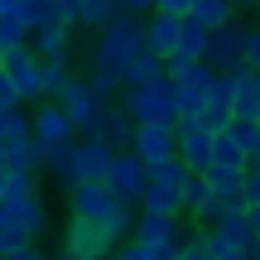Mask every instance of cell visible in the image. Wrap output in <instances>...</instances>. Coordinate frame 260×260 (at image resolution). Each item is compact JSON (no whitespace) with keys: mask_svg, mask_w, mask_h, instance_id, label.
Here are the masks:
<instances>
[{"mask_svg":"<svg viewBox=\"0 0 260 260\" xmlns=\"http://www.w3.org/2000/svg\"><path fill=\"white\" fill-rule=\"evenodd\" d=\"M24 44H29V29L19 24V19L0 15V53H15V48H24Z\"/></svg>","mask_w":260,"mask_h":260,"instance_id":"f546056e","label":"cell"},{"mask_svg":"<svg viewBox=\"0 0 260 260\" xmlns=\"http://www.w3.org/2000/svg\"><path fill=\"white\" fill-rule=\"evenodd\" d=\"M178 29H183V19L159 15V10H154V15L145 19V48H149L154 58H169V53L178 48Z\"/></svg>","mask_w":260,"mask_h":260,"instance_id":"44dd1931","label":"cell"},{"mask_svg":"<svg viewBox=\"0 0 260 260\" xmlns=\"http://www.w3.org/2000/svg\"><path fill=\"white\" fill-rule=\"evenodd\" d=\"M29 130H34V140L39 145H73V121L63 116V106L58 102H44V106H34V116H29Z\"/></svg>","mask_w":260,"mask_h":260,"instance_id":"9a60e30c","label":"cell"},{"mask_svg":"<svg viewBox=\"0 0 260 260\" xmlns=\"http://www.w3.org/2000/svg\"><path fill=\"white\" fill-rule=\"evenodd\" d=\"M24 198H39V174H5L0 203H24Z\"/></svg>","mask_w":260,"mask_h":260,"instance_id":"f1b7e54d","label":"cell"},{"mask_svg":"<svg viewBox=\"0 0 260 260\" xmlns=\"http://www.w3.org/2000/svg\"><path fill=\"white\" fill-rule=\"evenodd\" d=\"M116 10H121V0H82V24L102 29L106 19H116Z\"/></svg>","mask_w":260,"mask_h":260,"instance_id":"4dcf8cb0","label":"cell"},{"mask_svg":"<svg viewBox=\"0 0 260 260\" xmlns=\"http://www.w3.org/2000/svg\"><path fill=\"white\" fill-rule=\"evenodd\" d=\"M130 154H135L145 169L164 164V159H174V154H178V130H174V125H135Z\"/></svg>","mask_w":260,"mask_h":260,"instance_id":"5bb4252c","label":"cell"},{"mask_svg":"<svg viewBox=\"0 0 260 260\" xmlns=\"http://www.w3.org/2000/svg\"><path fill=\"white\" fill-rule=\"evenodd\" d=\"M212 164H217V169H246V164H251V154H246L232 135L217 130V140H212Z\"/></svg>","mask_w":260,"mask_h":260,"instance_id":"83f0119b","label":"cell"},{"mask_svg":"<svg viewBox=\"0 0 260 260\" xmlns=\"http://www.w3.org/2000/svg\"><path fill=\"white\" fill-rule=\"evenodd\" d=\"M183 183H188V169L174 159L149 169V183H145V198H140V212H159V217H183Z\"/></svg>","mask_w":260,"mask_h":260,"instance_id":"277c9868","label":"cell"},{"mask_svg":"<svg viewBox=\"0 0 260 260\" xmlns=\"http://www.w3.org/2000/svg\"><path fill=\"white\" fill-rule=\"evenodd\" d=\"M207 188H212V198H222V203H241V188H246V169H207Z\"/></svg>","mask_w":260,"mask_h":260,"instance_id":"d4e9b609","label":"cell"},{"mask_svg":"<svg viewBox=\"0 0 260 260\" xmlns=\"http://www.w3.org/2000/svg\"><path fill=\"white\" fill-rule=\"evenodd\" d=\"M255 29H260V5H255Z\"/></svg>","mask_w":260,"mask_h":260,"instance_id":"f907efd6","label":"cell"},{"mask_svg":"<svg viewBox=\"0 0 260 260\" xmlns=\"http://www.w3.org/2000/svg\"><path fill=\"white\" fill-rule=\"evenodd\" d=\"M29 53L39 58V63H68V53H73V29L63 24H44L29 34Z\"/></svg>","mask_w":260,"mask_h":260,"instance_id":"ac0fdd59","label":"cell"},{"mask_svg":"<svg viewBox=\"0 0 260 260\" xmlns=\"http://www.w3.org/2000/svg\"><path fill=\"white\" fill-rule=\"evenodd\" d=\"M63 260H68V255H63Z\"/></svg>","mask_w":260,"mask_h":260,"instance_id":"9f6ffc18","label":"cell"},{"mask_svg":"<svg viewBox=\"0 0 260 260\" xmlns=\"http://www.w3.org/2000/svg\"><path fill=\"white\" fill-rule=\"evenodd\" d=\"M5 111H19V96H15V87H10V77L0 73V116Z\"/></svg>","mask_w":260,"mask_h":260,"instance_id":"ab89813d","label":"cell"},{"mask_svg":"<svg viewBox=\"0 0 260 260\" xmlns=\"http://www.w3.org/2000/svg\"><path fill=\"white\" fill-rule=\"evenodd\" d=\"M116 106H121L135 125H178L174 82H169V77H159V82H149V87H121V92H116Z\"/></svg>","mask_w":260,"mask_h":260,"instance_id":"3957f363","label":"cell"},{"mask_svg":"<svg viewBox=\"0 0 260 260\" xmlns=\"http://www.w3.org/2000/svg\"><path fill=\"white\" fill-rule=\"evenodd\" d=\"M0 169H5V140H0Z\"/></svg>","mask_w":260,"mask_h":260,"instance_id":"7dc6e473","label":"cell"},{"mask_svg":"<svg viewBox=\"0 0 260 260\" xmlns=\"http://www.w3.org/2000/svg\"><path fill=\"white\" fill-rule=\"evenodd\" d=\"M246 68L260 73V29H246Z\"/></svg>","mask_w":260,"mask_h":260,"instance_id":"f35d334b","label":"cell"},{"mask_svg":"<svg viewBox=\"0 0 260 260\" xmlns=\"http://www.w3.org/2000/svg\"><path fill=\"white\" fill-rule=\"evenodd\" d=\"M159 77H164V58H154L149 48L125 63V87H149V82H159Z\"/></svg>","mask_w":260,"mask_h":260,"instance_id":"484cf974","label":"cell"},{"mask_svg":"<svg viewBox=\"0 0 260 260\" xmlns=\"http://www.w3.org/2000/svg\"><path fill=\"white\" fill-rule=\"evenodd\" d=\"M111 260H154V255H149L140 241H121V246L111 251Z\"/></svg>","mask_w":260,"mask_h":260,"instance_id":"74e56055","label":"cell"},{"mask_svg":"<svg viewBox=\"0 0 260 260\" xmlns=\"http://www.w3.org/2000/svg\"><path fill=\"white\" fill-rule=\"evenodd\" d=\"M212 236H222L226 246H241V251H251V246H255V226H251L246 203H232V207H226V217L212 226Z\"/></svg>","mask_w":260,"mask_h":260,"instance_id":"ffe728a7","label":"cell"},{"mask_svg":"<svg viewBox=\"0 0 260 260\" xmlns=\"http://www.w3.org/2000/svg\"><path fill=\"white\" fill-rule=\"evenodd\" d=\"M159 15H174V19H188V10H193V0H159Z\"/></svg>","mask_w":260,"mask_h":260,"instance_id":"60d3db41","label":"cell"},{"mask_svg":"<svg viewBox=\"0 0 260 260\" xmlns=\"http://www.w3.org/2000/svg\"><path fill=\"white\" fill-rule=\"evenodd\" d=\"M241 203H246V207H260V174H255L251 164H246V188H241Z\"/></svg>","mask_w":260,"mask_h":260,"instance_id":"8d00e7d4","label":"cell"},{"mask_svg":"<svg viewBox=\"0 0 260 260\" xmlns=\"http://www.w3.org/2000/svg\"><path fill=\"white\" fill-rule=\"evenodd\" d=\"M39 260H63V255H39Z\"/></svg>","mask_w":260,"mask_h":260,"instance_id":"681fc988","label":"cell"},{"mask_svg":"<svg viewBox=\"0 0 260 260\" xmlns=\"http://www.w3.org/2000/svg\"><path fill=\"white\" fill-rule=\"evenodd\" d=\"M251 159H260V130H255V149H251Z\"/></svg>","mask_w":260,"mask_h":260,"instance_id":"f6af8a7d","label":"cell"},{"mask_svg":"<svg viewBox=\"0 0 260 260\" xmlns=\"http://www.w3.org/2000/svg\"><path fill=\"white\" fill-rule=\"evenodd\" d=\"M226 87H232V121H255L260 125V87L251 68H236L226 73Z\"/></svg>","mask_w":260,"mask_h":260,"instance_id":"2e32d148","label":"cell"},{"mask_svg":"<svg viewBox=\"0 0 260 260\" xmlns=\"http://www.w3.org/2000/svg\"><path fill=\"white\" fill-rule=\"evenodd\" d=\"M5 174H39V140H5Z\"/></svg>","mask_w":260,"mask_h":260,"instance_id":"cb8c5ba5","label":"cell"},{"mask_svg":"<svg viewBox=\"0 0 260 260\" xmlns=\"http://www.w3.org/2000/svg\"><path fill=\"white\" fill-rule=\"evenodd\" d=\"M87 140H102L106 149L125 154V149H130V140H135V121H130L121 106H106V111H102V121L87 130Z\"/></svg>","mask_w":260,"mask_h":260,"instance_id":"e0dca14e","label":"cell"},{"mask_svg":"<svg viewBox=\"0 0 260 260\" xmlns=\"http://www.w3.org/2000/svg\"><path fill=\"white\" fill-rule=\"evenodd\" d=\"M255 87H260V73H255Z\"/></svg>","mask_w":260,"mask_h":260,"instance_id":"db71d44e","label":"cell"},{"mask_svg":"<svg viewBox=\"0 0 260 260\" xmlns=\"http://www.w3.org/2000/svg\"><path fill=\"white\" fill-rule=\"evenodd\" d=\"M236 19V5L232 0H193V10H188V24H198V29H222V24H232Z\"/></svg>","mask_w":260,"mask_h":260,"instance_id":"603a6c76","label":"cell"},{"mask_svg":"<svg viewBox=\"0 0 260 260\" xmlns=\"http://www.w3.org/2000/svg\"><path fill=\"white\" fill-rule=\"evenodd\" d=\"M251 169H255V174H260V159H251Z\"/></svg>","mask_w":260,"mask_h":260,"instance_id":"c3c4849f","label":"cell"},{"mask_svg":"<svg viewBox=\"0 0 260 260\" xmlns=\"http://www.w3.org/2000/svg\"><path fill=\"white\" fill-rule=\"evenodd\" d=\"M130 241H140L154 260H178V246H183L188 236H183V226H178V217L140 212V217H135V232H130Z\"/></svg>","mask_w":260,"mask_h":260,"instance_id":"8992f818","label":"cell"},{"mask_svg":"<svg viewBox=\"0 0 260 260\" xmlns=\"http://www.w3.org/2000/svg\"><path fill=\"white\" fill-rule=\"evenodd\" d=\"M0 15H5V0H0Z\"/></svg>","mask_w":260,"mask_h":260,"instance_id":"f5cc1de1","label":"cell"},{"mask_svg":"<svg viewBox=\"0 0 260 260\" xmlns=\"http://www.w3.org/2000/svg\"><path fill=\"white\" fill-rule=\"evenodd\" d=\"M255 130H260L255 121H226V125H222V135H232L236 145H241L246 154H251V149H255Z\"/></svg>","mask_w":260,"mask_h":260,"instance_id":"d590c367","label":"cell"},{"mask_svg":"<svg viewBox=\"0 0 260 260\" xmlns=\"http://www.w3.org/2000/svg\"><path fill=\"white\" fill-rule=\"evenodd\" d=\"M203 63L212 68V73H222V77L236 73V68H246V24H241V19H232V24H222V29L207 34Z\"/></svg>","mask_w":260,"mask_h":260,"instance_id":"ba28073f","label":"cell"},{"mask_svg":"<svg viewBox=\"0 0 260 260\" xmlns=\"http://www.w3.org/2000/svg\"><path fill=\"white\" fill-rule=\"evenodd\" d=\"M68 82H73V73H68V63H44V96H48V102H58Z\"/></svg>","mask_w":260,"mask_h":260,"instance_id":"d6a6232c","label":"cell"},{"mask_svg":"<svg viewBox=\"0 0 260 260\" xmlns=\"http://www.w3.org/2000/svg\"><path fill=\"white\" fill-rule=\"evenodd\" d=\"M63 255L68 260H111V246L82 222H68V236H63Z\"/></svg>","mask_w":260,"mask_h":260,"instance_id":"d6986e66","label":"cell"},{"mask_svg":"<svg viewBox=\"0 0 260 260\" xmlns=\"http://www.w3.org/2000/svg\"><path fill=\"white\" fill-rule=\"evenodd\" d=\"M68 222L92 226V232L116 251V246L130 241V232H135V207L116 203L106 183H77V188H68Z\"/></svg>","mask_w":260,"mask_h":260,"instance_id":"6da1fadb","label":"cell"},{"mask_svg":"<svg viewBox=\"0 0 260 260\" xmlns=\"http://www.w3.org/2000/svg\"><path fill=\"white\" fill-rule=\"evenodd\" d=\"M207 130H222L226 121H232V87H226V77L217 73L212 77V87H207V106H203V116H198Z\"/></svg>","mask_w":260,"mask_h":260,"instance_id":"7402d4cb","label":"cell"},{"mask_svg":"<svg viewBox=\"0 0 260 260\" xmlns=\"http://www.w3.org/2000/svg\"><path fill=\"white\" fill-rule=\"evenodd\" d=\"M0 260H5V255H0Z\"/></svg>","mask_w":260,"mask_h":260,"instance_id":"11a10c76","label":"cell"},{"mask_svg":"<svg viewBox=\"0 0 260 260\" xmlns=\"http://www.w3.org/2000/svg\"><path fill=\"white\" fill-rule=\"evenodd\" d=\"M251 260H260V241H255V246H251Z\"/></svg>","mask_w":260,"mask_h":260,"instance_id":"bcb514c9","label":"cell"},{"mask_svg":"<svg viewBox=\"0 0 260 260\" xmlns=\"http://www.w3.org/2000/svg\"><path fill=\"white\" fill-rule=\"evenodd\" d=\"M0 188H5V169H0Z\"/></svg>","mask_w":260,"mask_h":260,"instance_id":"816d5d0a","label":"cell"},{"mask_svg":"<svg viewBox=\"0 0 260 260\" xmlns=\"http://www.w3.org/2000/svg\"><path fill=\"white\" fill-rule=\"evenodd\" d=\"M203 203H207V178L203 174H188V183H183V212L198 217V212H203Z\"/></svg>","mask_w":260,"mask_h":260,"instance_id":"1f68e13d","label":"cell"},{"mask_svg":"<svg viewBox=\"0 0 260 260\" xmlns=\"http://www.w3.org/2000/svg\"><path fill=\"white\" fill-rule=\"evenodd\" d=\"M48 5H53V24H63V29L82 24V0H48Z\"/></svg>","mask_w":260,"mask_h":260,"instance_id":"e575fe53","label":"cell"},{"mask_svg":"<svg viewBox=\"0 0 260 260\" xmlns=\"http://www.w3.org/2000/svg\"><path fill=\"white\" fill-rule=\"evenodd\" d=\"M58 106H63V116L73 121V130H77V135H87V130L102 121L106 96H96V87L87 82V77H73V82L63 87V96H58Z\"/></svg>","mask_w":260,"mask_h":260,"instance_id":"30bf717a","label":"cell"},{"mask_svg":"<svg viewBox=\"0 0 260 260\" xmlns=\"http://www.w3.org/2000/svg\"><path fill=\"white\" fill-rule=\"evenodd\" d=\"M251 212V226H255V241H260V207H246Z\"/></svg>","mask_w":260,"mask_h":260,"instance_id":"ee69618b","label":"cell"},{"mask_svg":"<svg viewBox=\"0 0 260 260\" xmlns=\"http://www.w3.org/2000/svg\"><path fill=\"white\" fill-rule=\"evenodd\" d=\"M111 159L116 149H106L102 140H73V169H68V188L77 183H106V174H111Z\"/></svg>","mask_w":260,"mask_h":260,"instance_id":"8fae6325","label":"cell"},{"mask_svg":"<svg viewBox=\"0 0 260 260\" xmlns=\"http://www.w3.org/2000/svg\"><path fill=\"white\" fill-rule=\"evenodd\" d=\"M145 183H149V169L140 164V159L130 154V149L111 159L106 188H111V198H116V203H125V207H140V198H145Z\"/></svg>","mask_w":260,"mask_h":260,"instance_id":"4fadbf2b","label":"cell"},{"mask_svg":"<svg viewBox=\"0 0 260 260\" xmlns=\"http://www.w3.org/2000/svg\"><path fill=\"white\" fill-rule=\"evenodd\" d=\"M140 53H145V19L116 10V19H106L96 44H92V63H111V68L125 73V63L140 58Z\"/></svg>","mask_w":260,"mask_h":260,"instance_id":"7a4b0ae2","label":"cell"},{"mask_svg":"<svg viewBox=\"0 0 260 260\" xmlns=\"http://www.w3.org/2000/svg\"><path fill=\"white\" fill-rule=\"evenodd\" d=\"M212 77H217V73H212L207 63H188L178 77H169V82H174V116H178V121H193V116H203Z\"/></svg>","mask_w":260,"mask_h":260,"instance_id":"52a82bcc","label":"cell"},{"mask_svg":"<svg viewBox=\"0 0 260 260\" xmlns=\"http://www.w3.org/2000/svg\"><path fill=\"white\" fill-rule=\"evenodd\" d=\"M0 73L10 77L19 106H29V102H39V96H44V63L29 53V44L15 48V53H0Z\"/></svg>","mask_w":260,"mask_h":260,"instance_id":"9c48e42d","label":"cell"},{"mask_svg":"<svg viewBox=\"0 0 260 260\" xmlns=\"http://www.w3.org/2000/svg\"><path fill=\"white\" fill-rule=\"evenodd\" d=\"M154 5H159V0H121V10H125V15H140V19H149V15H154Z\"/></svg>","mask_w":260,"mask_h":260,"instance_id":"b9f144b4","label":"cell"},{"mask_svg":"<svg viewBox=\"0 0 260 260\" xmlns=\"http://www.w3.org/2000/svg\"><path fill=\"white\" fill-rule=\"evenodd\" d=\"M0 255H5V260H39L34 246H15V251H0Z\"/></svg>","mask_w":260,"mask_h":260,"instance_id":"7bdbcfd3","label":"cell"},{"mask_svg":"<svg viewBox=\"0 0 260 260\" xmlns=\"http://www.w3.org/2000/svg\"><path fill=\"white\" fill-rule=\"evenodd\" d=\"M203 246H207V260H251V251H241V246H226L222 236L203 232Z\"/></svg>","mask_w":260,"mask_h":260,"instance_id":"836d02e7","label":"cell"},{"mask_svg":"<svg viewBox=\"0 0 260 260\" xmlns=\"http://www.w3.org/2000/svg\"><path fill=\"white\" fill-rule=\"evenodd\" d=\"M48 226V207L44 198H24V203H0V251L15 246H34Z\"/></svg>","mask_w":260,"mask_h":260,"instance_id":"5b68a950","label":"cell"},{"mask_svg":"<svg viewBox=\"0 0 260 260\" xmlns=\"http://www.w3.org/2000/svg\"><path fill=\"white\" fill-rule=\"evenodd\" d=\"M178 164L188 169V174H207L212 169V140H217V130H207L203 121H178Z\"/></svg>","mask_w":260,"mask_h":260,"instance_id":"7c38bea8","label":"cell"},{"mask_svg":"<svg viewBox=\"0 0 260 260\" xmlns=\"http://www.w3.org/2000/svg\"><path fill=\"white\" fill-rule=\"evenodd\" d=\"M39 169H48L58 183H68V169H73V145H39Z\"/></svg>","mask_w":260,"mask_h":260,"instance_id":"4316f807","label":"cell"}]
</instances>
